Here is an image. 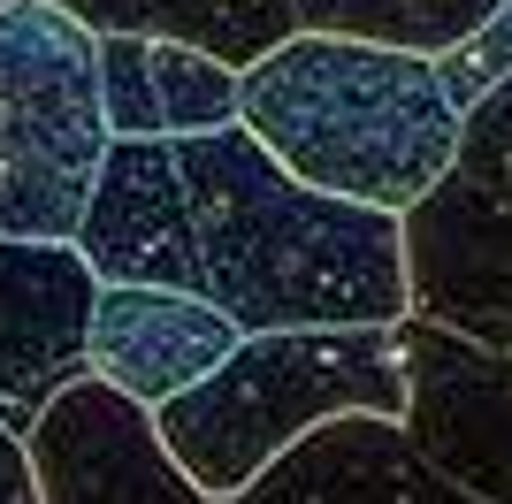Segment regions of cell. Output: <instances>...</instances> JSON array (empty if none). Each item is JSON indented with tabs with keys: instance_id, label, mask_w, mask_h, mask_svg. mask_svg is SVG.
Here are the masks:
<instances>
[{
	"instance_id": "cell-14",
	"label": "cell",
	"mask_w": 512,
	"mask_h": 504,
	"mask_svg": "<svg viewBox=\"0 0 512 504\" xmlns=\"http://www.w3.org/2000/svg\"><path fill=\"white\" fill-rule=\"evenodd\" d=\"M436 77H444V92H451V107H459V115H467L490 84L512 77V0H497L474 31H459V39L436 54Z\"/></svg>"
},
{
	"instance_id": "cell-1",
	"label": "cell",
	"mask_w": 512,
	"mask_h": 504,
	"mask_svg": "<svg viewBox=\"0 0 512 504\" xmlns=\"http://www.w3.org/2000/svg\"><path fill=\"white\" fill-rule=\"evenodd\" d=\"M192 230V291L237 329L406 321L398 214L299 184L245 123L169 138Z\"/></svg>"
},
{
	"instance_id": "cell-11",
	"label": "cell",
	"mask_w": 512,
	"mask_h": 504,
	"mask_svg": "<svg viewBox=\"0 0 512 504\" xmlns=\"http://www.w3.org/2000/svg\"><path fill=\"white\" fill-rule=\"evenodd\" d=\"M77 252L100 283H176L192 291V230L169 138H107L92 199L77 214Z\"/></svg>"
},
{
	"instance_id": "cell-13",
	"label": "cell",
	"mask_w": 512,
	"mask_h": 504,
	"mask_svg": "<svg viewBox=\"0 0 512 504\" xmlns=\"http://www.w3.org/2000/svg\"><path fill=\"white\" fill-rule=\"evenodd\" d=\"M100 107H107V138H161L146 31H100Z\"/></svg>"
},
{
	"instance_id": "cell-6",
	"label": "cell",
	"mask_w": 512,
	"mask_h": 504,
	"mask_svg": "<svg viewBox=\"0 0 512 504\" xmlns=\"http://www.w3.org/2000/svg\"><path fill=\"white\" fill-rule=\"evenodd\" d=\"M92 31H146V39H184L222 54L230 69L260 62L291 31H352V39H390L444 54L459 31L490 16L497 0H62Z\"/></svg>"
},
{
	"instance_id": "cell-3",
	"label": "cell",
	"mask_w": 512,
	"mask_h": 504,
	"mask_svg": "<svg viewBox=\"0 0 512 504\" xmlns=\"http://www.w3.org/2000/svg\"><path fill=\"white\" fill-rule=\"evenodd\" d=\"M39 504H482L413 451L406 420L337 413L306 428L276 466H260L237 497H207L161 451L153 413L115 382L77 375L23 428Z\"/></svg>"
},
{
	"instance_id": "cell-16",
	"label": "cell",
	"mask_w": 512,
	"mask_h": 504,
	"mask_svg": "<svg viewBox=\"0 0 512 504\" xmlns=\"http://www.w3.org/2000/svg\"><path fill=\"white\" fill-rule=\"evenodd\" d=\"M0 504H39V474H31V451L23 436L0 420Z\"/></svg>"
},
{
	"instance_id": "cell-4",
	"label": "cell",
	"mask_w": 512,
	"mask_h": 504,
	"mask_svg": "<svg viewBox=\"0 0 512 504\" xmlns=\"http://www.w3.org/2000/svg\"><path fill=\"white\" fill-rule=\"evenodd\" d=\"M337 413H406L398 321H321V329H245L222 367L153 405V436L207 497H237L306 428Z\"/></svg>"
},
{
	"instance_id": "cell-15",
	"label": "cell",
	"mask_w": 512,
	"mask_h": 504,
	"mask_svg": "<svg viewBox=\"0 0 512 504\" xmlns=\"http://www.w3.org/2000/svg\"><path fill=\"white\" fill-rule=\"evenodd\" d=\"M451 168H467L474 184H490V191L512 199V77L490 84V92L459 115V153H451Z\"/></svg>"
},
{
	"instance_id": "cell-5",
	"label": "cell",
	"mask_w": 512,
	"mask_h": 504,
	"mask_svg": "<svg viewBox=\"0 0 512 504\" xmlns=\"http://www.w3.org/2000/svg\"><path fill=\"white\" fill-rule=\"evenodd\" d=\"M107 153L100 31L62 0L0 8V237H77Z\"/></svg>"
},
{
	"instance_id": "cell-8",
	"label": "cell",
	"mask_w": 512,
	"mask_h": 504,
	"mask_svg": "<svg viewBox=\"0 0 512 504\" xmlns=\"http://www.w3.org/2000/svg\"><path fill=\"white\" fill-rule=\"evenodd\" d=\"M398 245H406V314L512 352V199L505 191L474 184L467 168H444L398 214Z\"/></svg>"
},
{
	"instance_id": "cell-10",
	"label": "cell",
	"mask_w": 512,
	"mask_h": 504,
	"mask_svg": "<svg viewBox=\"0 0 512 504\" xmlns=\"http://www.w3.org/2000/svg\"><path fill=\"white\" fill-rule=\"evenodd\" d=\"M237 336L245 329H237L207 291H176V283H100L92 329H85V375L115 382L123 398H138L153 413V405L176 398L184 382L222 367Z\"/></svg>"
},
{
	"instance_id": "cell-12",
	"label": "cell",
	"mask_w": 512,
	"mask_h": 504,
	"mask_svg": "<svg viewBox=\"0 0 512 504\" xmlns=\"http://www.w3.org/2000/svg\"><path fill=\"white\" fill-rule=\"evenodd\" d=\"M146 69H153L161 138H199V130L237 123V69L222 54L184 46V39H146Z\"/></svg>"
},
{
	"instance_id": "cell-2",
	"label": "cell",
	"mask_w": 512,
	"mask_h": 504,
	"mask_svg": "<svg viewBox=\"0 0 512 504\" xmlns=\"http://www.w3.org/2000/svg\"><path fill=\"white\" fill-rule=\"evenodd\" d=\"M237 123L299 184L406 214L459 153L436 54L352 31H291L237 69Z\"/></svg>"
},
{
	"instance_id": "cell-17",
	"label": "cell",
	"mask_w": 512,
	"mask_h": 504,
	"mask_svg": "<svg viewBox=\"0 0 512 504\" xmlns=\"http://www.w3.org/2000/svg\"><path fill=\"white\" fill-rule=\"evenodd\" d=\"M0 8H8V0H0Z\"/></svg>"
},
{
	"instance_id": "cell-9",
	"label": "cell",
	"mask_w": 512,
	"mask_h": 504,
	"mask_svg": "<svg viewBox=\"0 0 512 504\" xmlns=\"http://www.w3.org/2000/svg\"><path fill=\"white\" fill-rule=\"evenodd\" d=\"M92 298L100 275L77 237H0V420L16 436L85 375Z\"/></svg>"
},
{
	"instance_id": "cell-7",
	"label": "cell",
	"mask_w": 512,
	"mask_h": 504,
	"mask_svg": "<svg viewBox=\"0 0 512 504\" xmlns=\"http://www.w3.org/2000/svg\"><path fill=\"white\" fill-rule=\"evenodd\" d=\"M406 436L444 482H459L482 504H512V352L474 344L444 321L406 314Z\"/></svg>"
}]
</instances>
